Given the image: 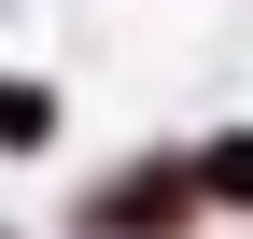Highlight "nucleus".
<instances>
[{"label":"nucleus","instance_id":"obj_1","mask_svg":"<svg viewBox=\"0 0 253 239\" xmlns=\"http://www.w3.org/2000/svg\"><path fill=\"white\" fill-rule=\"evenodd\" d=\"M0 141H14V155L42 141V84H0Z\"/></svg>","mask_w":253,"mask_h":239}]
</instances>
